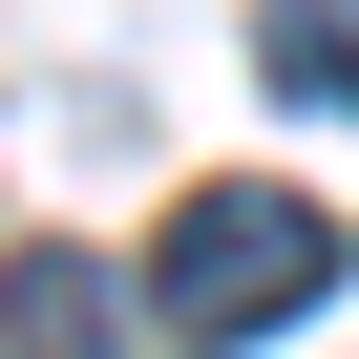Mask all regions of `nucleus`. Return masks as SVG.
Returning a JSON list of instances; mask_svg holds the SVG:
<instances>
[{"label":"nucleus","mask_w":359,"mask_h":359,"mask_svg":"<svg viewBox=\"0 0 359 359\" xmlns=\"http://www.w3.org/2000/svg\"><path fill=\"white\" fill-rule=\"evenodd\" d=\"M317 296H338V212L317 191H191V212L148 233V275H127L148 338H275Z\"/></svg>","instance_id":"f257e3e1"},{"label":"nucleus","mask_w":359,"mask_h":359,"mask_svg":"<svg viewBox=\"0 0 359 359\" xmlns=\"http://www.w3.org/2000/svg\"><path fill=\"white\" fill-rule=\"evenodd\" d=\"M254 85L275 106H359V0H254Z\"/></svg>","instance_id":"f03ea898"},{"label":"nucleus","mask_w":359,"mask_h":359,"mask_svg":"<svg viewBox=\"0 0 359 359\" xmlns=\"http://www.w3.org/2000/svg\"><path fill=\"white\" fill-rule=\"evenodd\" d=\"M0 317H22V338H85V317H106V254H22Z\"/></svg>","instance_id":"7ed1b4c3"}]
</instances>
